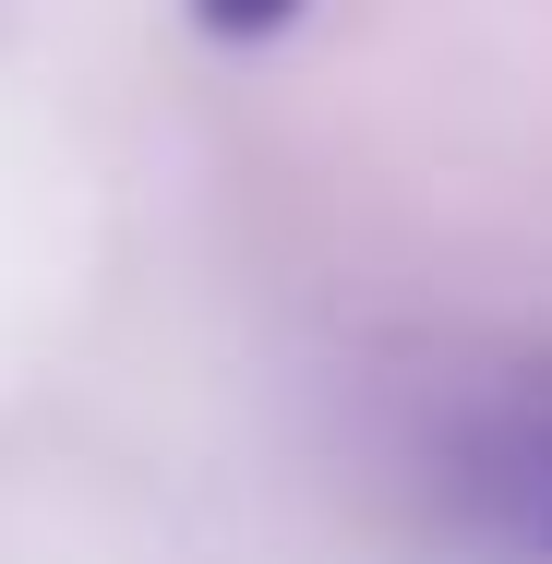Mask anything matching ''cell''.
<instances>
[{
	"instance_id": "6da1fadb",
	"label": "cell",
	"mask_w": 552,
	"mask_h": 564,
	"mask_svg": "<svg viewBox=\"0 0 552 564\" xmlns=\"http://www.w3.org/2000/svg\"><path fill=\"white\" fill-rule=\"evenodd\" d=\"M493 517L529 564H552V421H529L517 445L493 456Z\"/></svg>"
},
{
	"instance_id": "7a4b0ae2",
	"label": "cell",
	"mask_w": 552,
	"mask_h": 564,
	"mask_svg": "<svg viewBox=\"0 0 552 564\" xmlns=\"http://www.w3.org/2000/svg\"><path fill=\"white\" fill-rule=\"evenodd\" d=\"M289 12H301V0H193V24H205V36H277Z\"/></svg>"
}]
</instances>
